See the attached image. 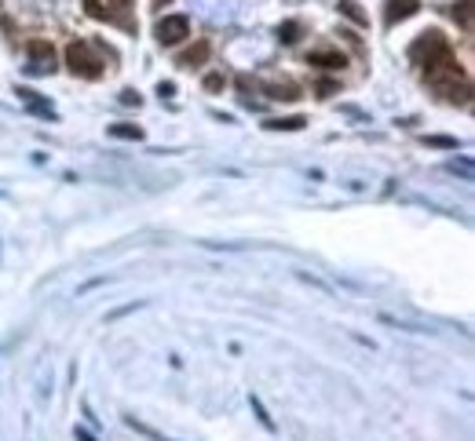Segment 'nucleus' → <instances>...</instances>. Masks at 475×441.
Returning a JSON list of instances; mask_svg holds the SVG:
<instances>
[{
    "label": "nucleus",
    "instance_id": "obj_1",
    "mask_svg": "<svg viewBox=\"0 0 475 441\" xmlns=\"http://www.w3.org/2000/svg\"><path fill=\"white\" fill-rule=\"evenodd\" d=\"M409 55L420 62V70L425 73H431L435 66H443L446 59H454V51H450V44H446V37L439 30H431V33H420V41H413Z\"/></svg>",
    "mask_w": 475,
    "mask_h": 441
},
{
    "label": "nucleus",
    "instance_id": "obj_2",
    "mask_svg": "<svg viewBox=\"0 0 475 441\" xmlns=\"http://www.w3.org/2000/svg\"><path fill=\"white\" fill-rule=\"evenodd\" d=\"M66 66L73 77H84V81H99L102 77V59L95 55V44L88 41H73L66 48Z\"/></svg>",
    "mask_w": 475,
    "mask_h": 441
},
{
    "label": "nucleus",
    "instance_id": "obj_3",
    "mask_svg": "<svg viewBox=\"0 0 475 441\" xmlns=\"http://www.w3.org/2000/svg\"><path fill=\"white\" fill-rule=\"evenodd\" d=\"M153 33H158V44L176 48V44H183L187 37H190V22H187V15H165Z\"/></svg>",
    "mask_w": 475,
    "mask_h": 441
},
{
    "label": "nucleus",
    "instance_id": "obj_4",
    "mask_svg": "<svg viewBox=\"0 0 475 441\" xmlns=\"http://www.w3.org/2000/svg\"><path fill=\"white\" fill-rule=\"evenodd\" d=\"M26 55H30V70L33 73H51L55 70V51L48 41H30L26 44Z\"/></svg>",
    "mask_w": 475,
    "mask_h": 441
},
{
    "label": "nucleus",
    "instance_id": "obj_5",
    "mask_svg": "<svg viewBox=\"0 0 475 441\" xmlns=\"http://www.w3.org/2000/svg\"><path fill=\"white\" fill-rule=\"evenodd\" d=\"M307 62H311V66H318V70H344V66H348L344 51H337V48H318V51H311V55H307Z\"/></svg>",
    "mask_w": 475,
    "mask_h": 441
},
{
    "label": "nucleus",
    "instance_id": "obj_6",
    "mask_svg": "<svg viewBox=\"0 0 475 441\" xmlns=\"http://www.w3.org/2000/svg\"><path fill=\"white\" fill-rule=\"evenodd\" d=\"M417 8H420V0H388L384 22L395 26V22H402V19H413V15H417Z\"/></svg>",
    "mask_w": 475,
    "mask_h": 441
},
{
    "label": "nucleus",
    "instance_id": "obj_7",
    "mask_svg": "<svg viewBox=\"0 0 475 441\" xmlns=\"http://www.w3.org/2000/svg\"><path fill=\"white\" fill-rule=\"evenodd\" d=\"M209 55H212V44H209V41H198L194 48H187L183 55H179V66H183V70L205 66V62H209Z\"/></svg>",
    "mask_w": 475,
    "mask_h": 441
},
{
    "label": "nucleus",
    "instance_id": "obj_8",
    "mask_svg": "<svg viewBox=\"0 0 475 441\" xmlns=\"http://www.w3.org/2000/svg\"><path fill=\"white\" fill-rule=\"evenodd\" d=\"M267 99H278V102H297L300 99V88L289 84V81H274V84H263Z\"/></svg>",
    "mask_w": 475,
    "mask_h": 441
},
{
    "label": "nucleus",
    "instance_id": "obj_9",
    "mask_svg": "<svg viewBox=\"0 0 475 441\" xmlns=\"http://www.w3.org/2000/svg\"><path fill=\"white\" fill-rule=\"evenodd\" d=\"M106 135L110 139H136L139 142V139H143V128H139V124H110Z\"/></svg>",
    "mask_w": 475,
    "mask_h": 441
},
{
    "label": "nucleus",
    "instance_id": "obj_10",
    "mask_svg": "<svg viewBox=\"0 0 475 441\" xmlns=\"http://www.w3.org/2000/svg\"><path fill=\"white\" fill-rule=\"evenodd\" d=\"M307 121L304 117H278V121H267V128H274V132H300Z\"/></svg>",
    "mask_w": 475,
    "mask_h": 441
},
{
    "label": "nucleus",
    "instance_id": "obj_11",
    "mask_svg": "<svg viewBox=\"0 0 475 441\" xmlns=\"http://www.w3.org/2000/svg\"><path fill=\"white\" fill-rule=\"evenodd\" d=\"M454 19L465 26V30H472V0H460V4L454 8Z\"/></svg>",
    "mask_w": 475,
    "mask_h": 441
},
{
    "label": "nucleus",
    "instance_id": "obj_12",
    "mask_svg": "<svg viewBox=\"0 0 475 441\" xmlns=\"http://www.w3.org/2000/svg\"><path fill=\"white\" fill-rule=\"evenodd\" d=\"M425 142H428V146H435V150H457V146H460V142L450 139V135H428Z\"/></svg>",
    "mask_w": 475,
    "mask_h": 441
},
{
    "label": "nucleus",
    "instance_id": "obj_13",
    "mask_svg": "<svg viewBox=\"0 0 475 441\" xmlns=\"http://www.w3.org/2000/svg\"><path fill=\"white\" fill-rule=\"evenodd\" d=\"M84 8H88V15H92V19H106V22H118V19H113L106 8L99 4V0H84Z\"/></svg>",
    "mask_w": 475,
    "mask_h": 441
},
{
    "label": "nucleus",
    "instance_id": "obj_14",
    "mask_svg": "<svg viewBox=\"0 0 475 441\" xmlns=\"http://www.w3.org/2000/svg\"><path fill=\"white\" fill-rule=\"evenodd\" d=\"M128 427H132V431H139V434H143V438H150V441H172V438H161L158 431H150L147 423H136V420H128Z\"/></svg>",
    "mask_w": 475,
    "mask_h": 441
},
{
    "label": "nucleus",
    "instance_id": "obj_15",
    "mask_svg": "<svg viewBox=\"0 0 475 441\" xmlns=\"http://www.w3.org/2000/svg\"><path fill=\"white\" fill-rule=\"evenodd\" d=\"M249 405H252V412H256V416H260V423L267 427V431H271V427H274V423H271V416H267V409H263V401H260V398H249Z\"/></svg>",
    "mask_w": 475,
    "mask_h": 441
},
{
    "label": "nucleus",
    "instance_id": "obj_16",
    "mask_svg": "<svg viewBox=\"0 0 475 441\" xmlns=\"http://www.w3.org/2000/svg\"><path fill=\"white\" fill-rule=\"evenodd\" d=\"M340 11H344V15H348L351 22H358V26H366V15H362V11H358V8L351 4V0H344V4H340Z\"/></svg>",
    "mask_w": 475,
    "mask_h": 441
},
{
    "label": "nucleus",
    "instance_id": "obj_17",
    "mask_svg": "<svg viewBox=\"0 0 475 441\" xmlns=\"http://www.w3.org/2000/svg\"><path fill=\"white\" fill-rule=\"evenodd\" d=\"M278 37H281L286 44H292V41H297V22H286V26L278 30Z\"/></svg>",
    "mask_w": 475,
    "mask_h": 441
},
{
    "label": "nucleus",
    "instance_id": "obj_18",
    "mask_svg": "<svg viewBox=\"0 0 475 441\" xmlns=\"http://www.w3.org/2000/svg\"><path fill=\"white\" fill-rule=\"evenodd\" d=\"M205 88H209V92H220V88H223V73H209V77H205Z\"/></svg>",
    "mask_w": 475,
    "mask_h": 441
},
{
    "label": "nucleus",
    "instance_id": "obj_19",
    "mask_svg": "<svg viewBox=\"0 0 475 441\" xmlns=\"http://www.w3.org/2000/svg\"><path fill=\"white\" fill-rule=\"evenodd\" d=\"M318 92H322V99H329V95H337V84H333V81H322V84H318Z\"/></svg>",
    "mask_w": 475,
    "mask_h": 441
},
{
    "label": "nucleus",
    "instance_id": "obj_20",
    "mask_svg": "<svg viewBox=\"0 0 475 441\" xmlns=\"http://www.w3.org/2000/svg\"><path fill=\"white\" fill-rule=\"evenodd\" d=\"M77 441H95V434L84 431V427H77Z\"/></svg>",
    "mask_w": 475,
    "mask_h": 441
},
{
    "label": "nucleus",
    "instance_id": "obj_21",
    "mask_svg": "<svg viewBox=\"0 0 475 441\" xmlns=\"http://www.w3.org/2000/svg\"><path fill=\"white\" fill-rule=\"evenodd\" d=\"M118 4H128V0H118Z\"/></svg>",
    "mask_w": 475,
    "mask_h": 441
}]
</instances>
